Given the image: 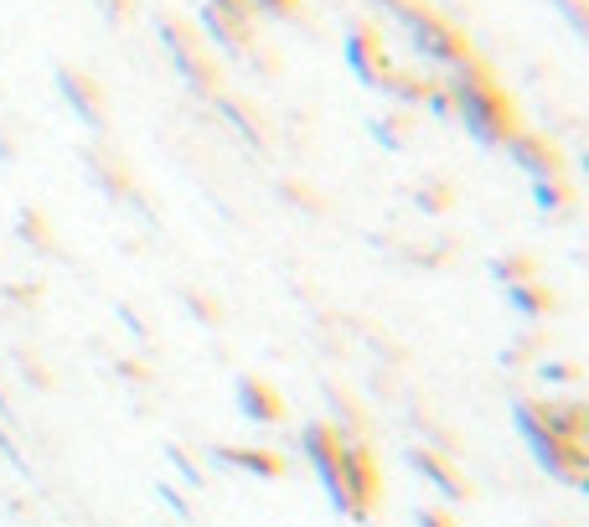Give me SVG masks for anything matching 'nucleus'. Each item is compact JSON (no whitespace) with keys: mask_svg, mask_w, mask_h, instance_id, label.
<instances>
[{"mask_svg":"<svg viewBox=\"0 0 589 527\" xmlns=\"http://www.w3.org/2000/svg\"><path fill=\"white\" fill-rule=\"evenodd\" d=\"M419 202L429 207V212H445V207H450V187H445V182H429V187L419 191Z\"/></svg>","mask_w":589,"mask_h":527,"instance_id":"14","label":"nucleus"},{"mask_svg":"<svg viewBox=\"0 0 589 527\" xmlns=\"http://www.w3.org/2000/svg\"><path fill=\"white\" fill-rule=\"evenodd\" d=\"M109 6H119V0H109Z\"/></svg>","mask_w":589,"mask_h":527,"instance_id":"18","label":"nucleus"},{"mask_svg":"<svg viewBox=\"0 0 589 527\" xmlns=\"http://www.w3.org/2000/svg\"><path fill=\"white\" fill-rule=\"evenodd\" d=\"M399 17L414 26V36H419V47L429 52V57H439V63H450V68H466V63H476L471 42L455 32V26H445V21L429 11V6H419V0H388Z\"/></svg>","mask_w":589,"mask_h":527,"instance_id":"3","label":"nucleus"},{"mask_svg":"<svg viewBox=\"0 0 589 527\" xmlns=\"http://www.w3.org/2000/svg\"><path fill=\"white\" fill-rule=\"evenodd\" d=\"M408 460H414V471H419V476L435 481L445 502H460V496H471V486H466V481L455 476V471H450V460L439 455V450H408Z\"/></svg>","mask_w":589,"mask_h":527,"instance_id":"8","label":"nucleus"},{"mask_svg":"<svg viewBox=\"0 0 589 527\" xmlns=\"http://www.w3.org/2000/svg\"><path fill=\"white\" fill-rule=\"evenodd\" d=\"M506 151L517 155L522 166L533 171V176H538V182H564V155L554 151V145H548V140H538V135H512L506 140Z\"/></svg>","mask_w":589,"mask_h":527,"instance_id":"6","label":"nucleus"},{"mask_svg":"<svg viewBox=\"0 0 589 527\" xmlns=\"http://www.w3.org/2000/svg\"><path fill=\"white\" fill-rule=\"evenodd\" d=\"M253 11L264 6V11H274V17H301V0H249Z\"/></svg>","mask_w":589,"mask_h":527,"instance_id":"16","label":"nucleus"},{"mask_svg":"<svg viewBox=\"0 0 589 527\" xmlns=\"http://www.w3.org/2000/svg\"><path fill=\"white\" fill-rule=\"evenodd\" d=\"M238 408L259 419V425H280L285 419V398L274 388L270 377H238Z\"/></svg>","mask_w":589,"mask_h":527,"instance_id":"5","label":"nucleus"},{"mask_svg":"<svg viewBox=\"0 0 589 527\" xmlns=\"http://www.w3.org/2000/svg\"><path fill=\"white\" fill-rule=\"evenodd\" d=\"M218 460L238 465V471H249V476H285V471H290L280 450H249V444H222Z\"/></svg>","mask_w":589,"mask_h":527,"instance_id":"9","label":"nucleus"},{"mask_svg":"<svg viewBox=\"0 0 589 527\" xmlns=\"http://www.w3.org/2000/svg\"><path fill=\"white\" fill-rule=\"evenodd\" d=\"M347 57H352V68L368 78V84H388L393 68H388V52H383V36L372 32V26H357L352 42H347Z\"/></svg>","mask_w":589,"mask_h":527,"instance_id":"7","label":"nucleus"},{"mask_svg":"<svg viewBox=\"0 0 589 527\" xmlns=\"http://www.w3.org/2000/svg\"><path fill=\"white\" fill-rule=\"evenodd\" d=\"M419 527H455L450 512H439V507H424L419 512Z\"/></svg>","mask_w":589,"mask_h":527,"instance_id":"17","label":"nucleus"},{"mask_svg":"<svg viewBox=\"0 0 589 527\" xmlns=\"http://www.w3.org/2000/svg\"><path fill=\"white\" fill-rule=\"evenodd\" d=\"M94 171H99V182L114 191V197H135V191H130V182L114 171V161H109V155H94Z\"/></svg>","mask_w":589,"mask_h":527,"instance_id":"13","label":"nucleus"},{"mask_svg":"<svg viewBox=\"0 0 589 527\" xmlns=\"http://www.w3.org/2000/svg\"><path fill=\"white\" fill-rule=\"evenodd\" d=\"M378 496H383V476H378V455H372L368 440H357V435H341V481L331 502L337 512L357 517V523H368L372 507H378Z\"/></svg>","mask_w":589,"mask_h":527,"instance_id":"2","label":"nucleus"},{"mask_svg":"<svg viewBox=\"0 0 589 527\" xmlns=\"http://www.w3.org/2000/svg\"><path fill=\"white\" fill-rule=\"evenodd\" d=\"M21 233H26L36 249H52V233L42 228V222H36V212H26V218H21Z\"/></svg>","mask_w":589,"mask_h":527,"instance_id":"15","label":"nucleus"},{"mask_svg":"<svg viewBox=\"0 0 589 527\" xmlns=\"http://www.w3.org/2000/svg\"><path fill=\"white\" fill-rule=\"evenodd\" d=\"M497 279H506V285H527V279H538V264L527 254H506L497 259Z\"/></svg>","mask_w":589,"mask_h":527,"instance_id":"12","label":"nucleus"},{"mask_svg":"<svg viewBox=\"0 0 589 527\" xmlns=\"http://www.w3.org/2000/svg\"><path fill=\"white\" fill-rule=\"evenodd\" d=\"M63 94H68L73 103H78V114H84L88 124H103V94L94 84H88L84 73H73V68H63Z\"/></svg>","mask_w":589,"mask_h":527,"instance_id":"10","label":"nucleus"},{"mask_svg":"<svg viewBox=\"0 0 589 527\" xmlns=\"http://www.w3.org/2000/svg\"><path fill=\"white\" fill-rule=\"evenodd\" d=\"M161 32H166V47H171V57L182 63L186 78H192V84L203 88V94H218V73H212V57H207L203 42H197L192 32H186L182 21H161Z\"/></svg>","mask_w":589,"mask_h":527,"instance_id":"4","label":"nucleus"},{"mask_svg":"<svg viewBox=\"0 0 589 527\" xmlns=\"http://www.w3.org/2000/svg\"><path fill=\"white\" fill-rule=\"evenodd\" d=\"M506 300H512L522 316H548V310L558 306V300L538 285V279H527V285H506Z\"/></svg>","mask_w":589,"mask_h":527,"instance_id":"11","label":"nucleus"},{"mask_svg":"<svg viewBox=\"0 0 589 527\" xmlns=\"http://www.w3.org/2000/svg\"><path fill=\"white\" fill-rule=\"evenodd\" d=\"M445 99L455 103V114L471 124L487 145H506V140L517 135V109H512V99L502 94V84H497L481 63L455 68L450 78H445Z\"/></svg>","mask_w":589,"mask_h":527,"instance_id":"1","label":"nucleus"}]
</instances>
